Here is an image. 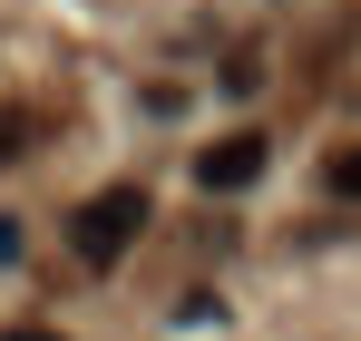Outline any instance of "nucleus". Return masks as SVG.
Returning <instances> with one entry per match:
<instances>
[{
    "label": "nucleus",
    "mask_w": 361,
    "mask_h": 341,
    "mask_svg": "<svg viewBox=\"0 0 361 341\" xmlns=\"http://www.w3.org/2000/svg\"><path fill=\"white\" fill-rule=\"evenodd\" d=\"M137 234H147V195H137V185H108V195H88V205H78L68 244H78V264H118Z\"/></svg>",
    "instance_id": "f257e3e1"
},
{
    "label": "nucleus",
    "mask_w": 361,
    "mask_h": 341,
    "mask_svg": "<svg viewBox=\"0 0 361 341\" xmlns=\"http://www.w3.org/2000/svg\"><path fill=\"white\" fill-rule=\"evenodd\" d=\"M264 156H274V147H264L254 127H225V137L195 156V185H205V195H235V185H254V175H264Z\"/></svg>",
    "instance_id": "f03ea898"
},
{
    "label": "nucleus",
    "mask_w": 361,
    "mask_h": 341,
    "mask_svg": "<svg viewBox=\"0 0 361 341\" xmlns=\"http://www.w3.org/2000/svg\"><path fill=\"white\" fill-rule=\"evenodd\" d=\"M322 185H332V195H342V205H361V147H342V156H332V166H322Z\"/></svg>",
    "instance_id": "7ed1b4c3"
},
{
    "label": "nucleus",
    "mask_w": 361,
    "mask_h": 341,
    "mask_svg": "<svg viewBox=\"0 0 361 341\" xmlns=\"http://www.w3.org/2000/svg\"><path fill=\"white\" fill-rule=\"evenodd\" d=\"M20 156V108H0V166Z\"/></svg>",
    "instance_id": "20e7f679"
},
{
    "label": "nucleus",
    "mask_w": 361,
    "mask_h": 341,
    "mask_svg": "<svg viewBox=\"0 0 361 341\" xmlns=\"http://www.w3.org/2000/svg\"><path fill=\"white\" fill-rule=\"evenodd\" d=\"M0 341H59V332H49V322H30V332H0Z\"/></svg>",
    "instance_id": "39448f33"
}]
</instances>
